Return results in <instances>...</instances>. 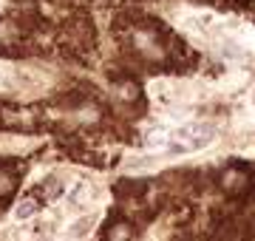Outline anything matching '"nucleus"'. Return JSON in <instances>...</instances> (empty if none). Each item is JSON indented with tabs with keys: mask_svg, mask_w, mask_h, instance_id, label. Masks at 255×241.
Listing matches in <instances>:
<instances>
[{
	"mask_svg": "<svg viewBox=\"0 0 255 241\" xmlns=\"http://www.w3.org/2000/svg\"><path fill=\"white\" fill-rule=\"evenodd\" d=\"M213 128L204 125V122H190V125H182L176 128L170 136H167V150L170 153H190V150H201L213 142Z\"/></svg>",
	"mask_w": 255,
	"mask_h": 241,
	"instance_id": "1",
	"label": "nucleus"
},
{
	"mask_svg": "<svg viewBox=\"0 0 255 241\" xmlns=\"http://www.w3.org/2000/svg\"><path fill=\"white\" fill-rule=\"evenodd\" d=\"M37 210H40V204L31 202V199H23V202L14 204V210H11V219L14 222H28V219H34Z\"/></svg>",
	"mask_w": 255,
	"mask_h": 241,
	"instance_id": "2",
	"label": "nucleus"
},
{
	"mask_svg": "<svg viewBox=\"0 0 255 241\" xmlns=\"http://www.w3.org/2000/svg\"><path fill=\"white\" fill-rule=\"evenodd\" d=\"M88 193H91L88 185H74L71 190H68V204H71L74 210H80L82 204L88 202Z\"/></svg>",
	"mask_w": 255,
	"mask_h": 241,
	"instance_id": "3",
	"label": "nucleus"
}]
</instances>
